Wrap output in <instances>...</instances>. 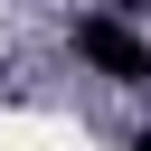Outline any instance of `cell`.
I'll return each instance as SVG.
<instances>
[{"instance_id": "cell-1", "label": "cell", "mask_w": 151, "mask_h": 151, "mask_svg": "<svg viewBox=\"0 0 151 151\" xmlns=\"http://www.w3.org/2000/svg\"><path fill=\"white\" fill-rule=\"evenodd\" d=\"M66 47L104 76V85H151V38L132 28V19H113V9H85V19H66Z\"/></svg>"}, {"instance_id": "cell-3", "label": "cell", "mask_w": 151, "mask_h": 151, "mask_svg": "<svg viewBox=\"0 0 151 151\" xmlns=\"http://www.w3.org/2000/svg\"><path fill=\"white\" fill-rule=\"evenodd\" d=\"M123 151H151V123H142V132H132V142H123Z\"/></svg>"}, {"instance_id": "cell-2", "label": "cell", "mask_w": 151, "mask_h": 151, "mask_svg": "<svg viewBox=\"0 0 151 151\" xmlns=\"http://www.w3.org/2000/svg\"><path fill=\"white\" fill-rule=\"evenodd\" d=\"M142 9H151V0H113V19H142Z\"/></svg>"}]
</instances>
